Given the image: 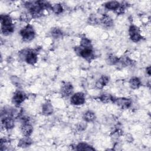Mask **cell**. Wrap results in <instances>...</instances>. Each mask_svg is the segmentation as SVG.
<instances>
[{
	"label": "cell",
	"mask_w": 151,
	"mask_h": 151,
	"mask_svg": "<svg viewBox=\"0 0 151 151\" xmlns=\"http://www.w3.org/2000/svg\"><path fill=\"white\" fill-rule=\"evenodd\" d=\"M19 57L29 65H34L38 60L37 51L32 49H24L19 52Z\"/></svg>",
	"instance_id": "obj_1"
},
{
	"label": "cell",
	"mask_w": 151,
	"mask_h": 151,
	"mask_svg": "<svg viewBox=\"0 0 151 151\" xmlns=\"http://www.w3.org/2000/svg\"><path fill=\"white\" fill-rule=\"evenodd\" d=\"M19 33L22 39L25 42H30L33 40L36 34L34 27L29 24L22 28Z\"/></svg>",
	"instance_id": "obj_2"
},
{
	"label": "cell",
	"mask_w": 151,
	"mask_h": 151,
	"mask_svg": "<svg viewBox=\"0 0 151 151\" xmlns=\"http://www.w3.org/2000/svg\"><path fill=\"white\" fill-rule=\"evenodd\" d=\"M76 52L88 61H91L94 58V53L93 48H81L80 46L75 48Z\"/></svg>",
	"instance_id": "obj_3"
},
{
	"label": "cell",
	"mask_w": 151,
	"mask_h": 151,
	"mask_svg": "<svg viewBox=\"0 0 151 151\" xmlns=\"http://www.w3.org/2000/svg\"><path fill=\"white\" fill-rule=\"evenodd\" d=\"M27 98L28 96L25 92L20 90H18L13 94L12 97V103L15 107H19Z\"/></svg>",
	"instance_id": "obj_4"
},
{
	"label": "cell",
	"mask_w": 151,
	"mask_h": 151,
	"mask_svg": "<svg viewBox=\"0 0 151 151\" xmlns=\"http://www.w3.org/2000/svg\"><path fill=\"white\" fill-rule=\"evenodd\" d=\"M129 35L130 40L134 42L140 41L143 38L140 29L134 25H131L129 27Z\"/></svg>",
	"instance_id": "obj_5"
},
{
	"label": "cell",
	"mask_w": 151,
	"mask_h": 151,
	"mask_svg": "<svg viewBox=\"0 0 151 151\" xmlns=\"http://www.w3.org/2000/svg\"><path fill=\"white\" fill-rule=\"evenodd\" d=\"M70 102L74 106H81L86 102L85 94L82 92H77L72 94L70 98Z\"/></svg>",
	"instance_id": "obj_6"
},
{
	"label": "cell",
	"mask_w": 151,
	"mask_h": 151,
	"mask_svg": "<svg viewBox=\"0 0 151 151\" xmlns=\"http://www.w3.org/2000/svg\"><path fill=\"white\" fill-rule=\"evenodd\" d=\"M113 103L122 109H129L132 104V100L126 97H114Z\"/></svg>",
	"instance_id": "obj_7"
},
{
	"label": "cell",
	"mask_w": 151,
	"mask_h": 151,
	"mask_svg": "<svg viewBox=\"0 0 151 151\" xmlns=\"http://www.w3.org/2000/svg\"><path fill=\"white\" fill-rule=\"evenodd\" d=\"M20 129L22 136L25 137H29L33 132V126L29 120L22 122Z\"/></svg>",
	"instance_id": "obj_8"
},
{
	"label": "cell",
	"mask_w": 151,
	"mask_h": 151,
	"mask_svg": "<svg viewBox=\"0 0 151 151\" xmlns=\"http://www.w3.org/2000/svg\"><path fill=\"white\" fill-rule=\"evenodd\" d=\"M74 88L71 83L64 82L61 86V93L62 96L64 97H68L71 96L73 93Z\"/></svg>",
	"instance_id": "obj_9"
},
{
	"label": "cell",
	"mask_w": 151,
	"mask_h": 151,
	"mask_svg": "<svg viewBox=\"0 0 151 151\" xmlns=\"http://www.w3.org/2000/svg\"><path fill=\"white\" fill-rule=\"evenodd\" d=\"M100 23L105 28H110L113 25L114 22L113 19L109 15L104 14L100 19Z\"/></svg>",
	"instance_id": "obj_10"
},
{
	"label": "cell",
	"mask_w": 151,
	"mask_h": 151,
	"mask_svg": "<svg viewBox=\"0 0 151 151\" xmlns=\"http://www.w3.org/2000/svg\"><path fill=\"white\" fill-rule=\"evenodd\" d=\"M42 113L46 116H50L52 114L54 111V109L52 104L49 101H46L42 106Z\"/></svg>",
	"instance_id": "obj_11"
},
{
	"label": "cell",
	"mask_w": 151,
	"mask_h": 151,
	"mask_svg": "<svg viewBox=\"0 0 151 151\" xmlns=\"http://www.w3.org/2000/svg\"><path fill=\"white\" fill-rule=\"evenodd\" d=\"M0 20L1 27L14 25L12 19L8 14H1L0 16Z\"/></svg>",
	"instance_id": "obj_12"
},
{
	"label": "cell",
	"mask_w": 151,
	"mask_h": 151,
	"mask_svg": "<svg viewBox=\"0 0 151 151\" xmlns=\"http://www.w3.org/2000/svg\"><path fill=\"white\" fill-rule=\"evenodd\" d=\"M109 82V78L106 76H101L96 81L95 86L98 89H102Z\"/></svg>",
	"instance_id": "obj_13"
},
{
	"label": "cell",
	"mask_w": 151,
	"mask_h": 151,
	"mask_svg": "<svg viewBox=\"0 0 151 151\" xmlns=\"http://www.w3.org/2000/svg\"><path fill=\"white\" fill-rule=\"evenodd\" d=\"M120 6V3L116 1H108L104 4V7L106 9L116 12Z\"/></svg>",
	"instance_id": "obj_14"
},
{
	"label": "cell",
	"mask_w": 151,
	"mask_h": 151,
	"mask_svg": "<svg viewBox=\"0 0 151 151\" xmlns=\"http://www.w3.org/2000/svg\"><path fill=\"white\" fill-rule=\"evenodd\" d=\"M114 99V97L108 93H103L99 97V100L103 103H113Z\"/></svg>",
	"instance_id": "obj_15"
},
{
	"label": "cell",
	"mask_w": 151,
	"mask_h": 151,
	"mask_svg": "<svg viewBox=\"0 0 151 151\" xmlns=\"http://www.w3.org/2000/svg\"><path fill=\"white\" fill-rule=\"evenodd\" d=\"M32 143V140L29 138V137L24 136L22 139H21L18 142V146L22 148H26L30 146Z\"/></svg>",
	"instance_id": "obj_16"
},
{
	"label": "cell",
	"mask_w": 151,
	"mask_h": 151,
	"mask_svg": "<svg viewBox=\"0 0 151 151\" xmlns=\"http://www.w3.org/2000/svg\"><path fill=\"white\" fill-rule=\"evenodd\" d=\"M129 86L132 89H137L142 86V81L139 78L133 77L129 80Z\"/></svg>",
	"instance_id": "obj_17"
},
{
	"label": "cell",
	"mask_w": 151,
	"mask_h": 151,
	"mask_svg": "<svg viewBox=\"0 0 151 151\" xmlns=\"http://www.w3.org/2000/svg\"><path fill=\"white\" fill-rule=\"evenodd\" d=\"M96 114L95 113L91 111V110H88L87 111H86L83 116V120L86 122H93L95 119H96Z\"/></svg>",
	"instance_id": "obj_18"
},
{
	"label": "cell",
	"mask_w": 151,
	"mask_h": 151,
	"mask_svg": "<svg viewBox=\"0 0 151 151\" xmlns=\"http://www.w3.org/2000/svg\"><path fill=\"white\" fill-rule=\"evenodd\" d=\"M76 150H94L95 149L91 145L85 142H81L76 146Z\"/></svg>",
	"instance_id": "obj_19"
},
{
	"label": "cell",
	"mask_w": 151,
	"mask_h": 151,
	"mask_svg": "<svg viewBox=\"0 0 151 151\" xmlns=\"http://www.w3.org/2000/svg\"><path fill=\"white\" fill-rule=\"evenodd\" d=\"M120 58L114 54H110L107 58V63L110 65H116L119 63Z\"/></svg>",
	"instance_id": "obj_20"
},
{
	"label": "cell",
	"mask_w": 151,
	"mask_h": 151,
	"mask_svg": "<svg viewBox=\"0 0 151 151\" xmlns=\"http://www.w3.org/2000/svg\"><path fill=\"white\" fill-rule=\"evenodd\" d=\"M79 46L81 48H93L91 41L86 37H83L81 38Z\"/></svg>",
	"instance_id": "obj_21"
},
{
	"label": "cell",
	"mask_w": 151,
	"mask_h": 151,
	"mask_svg": "<svg viewBox=\"0 0 151 151\" xmlns=\"http://www.w3.org/2000/svg\"><path fill=\"white\" fill-rule=\"evenodd\" d=\"M51 36L55 38V39H59L63 37V32L61 29L59 28H53L51 31Z\"/></svg>",
	"instance_id": "obj_22"
},
{
	"label": "cell",
	"mask_w": 151,
	"mask_h": 151,
	"mask_svg": "<svg viewBox=\"0 0 151 151\" xmlns=\"http://www.w3.org/2000/svg\"><path fill=\"white\" fill-rule=\"evenodd\" d=\"M64 9L63 7V5L61 4L57 3V4H55L52 5L51 6V11L57 15H59L61 14L63 11Z\"/></svg>",
	"instance_id": "obj_23"
},
{
	"label": "cell",
	"mask_w": 151,
	"mask_h": 151,
	"mask_svg": "<svg viewBox=\"0 0 151 151\" xmlns=\"http://www.w3.org/2000/svg\"><path fill=\"white\" fill-rule=\"evenodd\" d=\"M88 22L91 25H96L100 23V19L96 15H91L88 19Z\"/></svg>",
	"instance_id": "obj_24"
},
{
	"label": "cell",
	"mask_w": 151,
	"mask_h": 151,
	"mask_svg": "<svg viewBox=\"0 0 151 151\" xmlns=\"http://www.w3.org/2000/svg\"><path fill=\"white\" fill-rule=\"evenodd\" d=\"M30 18H32V17H31V15H29V14L28 12V13L24 12V13L21 14V15L20 16V19L23 22L29 21V20L30 19H29Z\"/></svg>",
	"instance_id": "obj_25"
},
{
	"label": "cell",
	"mask_w": 151,
	"mask_h": 151,
	"mask_svg": "<svg viewBox=\"0 0 151 151\" xmlns=\"http://www.w3.org/2000/svg\"><path fill=\"white\" fill-rule=\"evenodd\" d=\"M121 132L122 131L119 129L115 130L111 134V138H113L114 140H117L122 134Z\"/></svg>",
	"instance_id": "obj_26"
},
{
	"label": "cell",
	"mask_w": 151,
	"mask_h": 151,
	"mask_svg": "<svg viewBox=\"0 0 151 151\" xmlns=\"http://www.w3.org/2000/svg\"><path fill=\"white\" fill-rule=\"evenodd\" d=\"M17 77H12L11 78V81H12L13 84H15V86H19L20 85V82H19V80L18 78H17V80H16Z\"/></svg>",
	"instance_id": "obj_27"
},
{
	"label": "cell",
	"mask_w": 151,
	"mask_h": 151,
	"mask_svg": "<svg viewBox=\"0 0 151 151\" xmlns=\"http://www.w3.org/2000/svg\"><path fill=\"white\" fill-rule=\"evenodd\" d=\"M85 128H86L85 124H83V123H81L80 124H79L78 126V127H77V129H78V130H80V131L83 130Z\"/></svg>",
	"instance_id": "obj_28"
},
{
	"label": "cell",
	"mask_w": 151,
	"mask_h": 151,
	"mask_svg": "<svg viewBox=\"0 0 151 151\" xmlns=\"http://www.w3.org/2000/svg\"><path fill=\"white\" fill-rule=\"evenodd\" d=\"M146 73H147V74L149 76L150 75V66H149L146 68Z\"/></svg>",
	"instance_id": "obj_29"
}]
</instances>
